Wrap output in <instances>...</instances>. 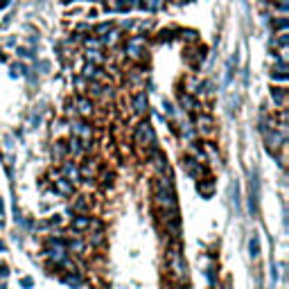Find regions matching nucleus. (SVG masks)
Segmentation results:
<instances>
[{
    "instance_id": "4c0bfd02",
    "label": "nucleus",
    "mask_w": 289,
    "mask_h": 289,
    "mask_svg": "<svg viewBox=\"0 0 289 289\" xmlns=\"http://www.w3.org/2000/svg\"><path fill=\"white\" fill-rule=\"evenodd\" d=\"M133 25H136V21H124V23L120 25V30H131Z\"/></svg>"
},
{
    "instance_id": "b1692460",
    "label": "nucleus",
    "mask_w": 289,
    "mask_h": 289,
    "mask_svg": "<svg viewBox=\"0 0 289 289\" xmlns=\"http://www.w3.org/2000/svg\"><path fill=\"white\" fill-rule=\"evenodd\" d=\"M271 30H276V32H287V30H289V18H287V16H276V18H271Z\"/></svg>"
},
{
    "instance_id": "de8ad7c7",
    "label": "nucleus",
    "mask_w": 289,
    "mask_h": 289,
    "mask_svg": "<svg viewBox=\"0 0 289 289\" xmlns=\"http://www.w3.org/2000/svg\"><path fill=\"white\" fill-rule=\"evenodd\" d=\"M177 289H188V287H185V283H183V285L178 283V287H177Z\"/></svg>"
},
{
    "instance_id": "c756f323",
    "label": "nucleus",
    "mask_w": 289,
    "mask_h": 289,
    "mask_svg": "<svg viewBox=\"0 0 289 289\" xmlns=\"http://www.w3.org/2000/svg\"><path fill=\"white\" fill-rule=\"evenodd\" d=\"M269 43H271L273 47H276V45L287 47V43H289V34H287V32H280V34H278V39H271Z\"/></svg>"
},
{
    "instance_id": "72a5a7b5",
    "label": "nucleus",
    "mask_w": 289,
    "mask_h": 289,
    "mask_svg": "<svg viewBox=\"0 0 289 289\" xmlns=\"http://www.w3.org/2000/svg\"><path fill=\"white\" fill-rule=\"evenodd\" d=\"M90 27H93V25H90V23H79V25H77V27H75V30L79 32V34H84V32H90Z\"/></svg>"
},
{
    "instance_id": "c85d7f7f",
    "label": "nucleus",
    "mask_w": 289,
    "mask_h": 289,
    "mask_svg": "<svg viewBox=\"0 0 289 289\" xmlns=\"http://www.w3.org/2000/svg\"><path fill=\"white\" fill-rule=\"evenodd\" d=\"M111 27H113V23H111V21H104V23H97L95 27H90V30H93L97 36H102V34H107V32L111 30Z\"/></svg>"
},
{
    "instance_id": "7ed1b4c3",
    "label": "nucleus",
    "mask_w": 289,
    "mask_h": 289,
    "mask_svg": "<svg viewBox=\"0 0 289 289\" xmlns=\"http://www.w3.org/2000/svg\"><path fill=\"white\" fill-rule=\"evenodd\" d=\"M147 43H149V36L147 34H136V36H129V39H124L122 47H124V54L133 61H140L145 59V54H147Z\"/></svg>"
},
{
    "instance_id": "aec40b11",
    "label": "nucleus",
    "mask_w": 289,
    "mask_h": 289,
    "mask_svg": "<svg viewBox=\"0 0 289 289\" xmlns=\"http://www.w3.org/2000/svg\"><path fill=\"white\" fill-rule=\"evenodd\" d=\"M70 228L75 230V233H82V230H89L90 228V217L89 215H79V217L72 219V224Z\"/></svg>"
},
{
    "instance_id": "79ce46f5",
    "label": "nucleus",
    "mask_w": 289,
    "mask_h": 289,
    "mask_svg": "<svg viewBox=\"0 0 289 289\" xmlns=\"http://www.w3.org/2000/svg\"><path fill=\"white\" fill-rule=\"evenodd\" d=\"M39 68H41L43 72H47V70H50V64H47V61H41V64H39Z\"/></svg>"
},
{
    "instance_id": "cd10ccee",
    "label": "nucleus",
    "mask_w": 289,
    "mask_h": 289,
    "mask_svg": "<svg viewBox=\"0 0 289 289\" xmlns=\"http://www.w3.org/2000/svg\"><path fill=\"white\" fill-rule=\"evenodd\" d=\"M163 2H165V0H145V12H152V14L160 12V9H163Z\"/></svg>"
},
{
    "instance_id": "bb28decb",
    "label": "nucleus",
    "mask_w": 289,
    "mask_h": 289,
    "mask_svg": "<svg viewBox=\"0 0 289 289\" xmlns=\"http://www.w3.org/2000/svg\"><path fill=\"white\" fill-rule=\"evenodd\" d=\"M235 66H237V52H235V57H230V59H228V66H226V79H224V84H230V82H233V75H235Z\"/></svg>"
},
{
    "instance_id": "58836bf2",
    "label": "nucleus",
    "mask_w": 289,
    "mask_h": 289,
    "mask_svg": "<svg viewBox=\"0 0 289 289\" xmlns=\"http://www.w3.org/2000/svg\"><path fill=\"white\" fill-rule=\"evenodd\" d=\"M21 285H23L25 289H30L32 285H34V280H32V278H23V280H21Z\"/></svg>"
},
{
    "instance_id": "f3484780",
    "label": "nucleus",
    "mask_w": 289,
    "mask_h": 289,
    "mask_svg": "<svg viewBox=\"0 0 289 289\" xmlns=\"http://www.w3.org/2000/svg\"><path fill=\"white\" fill-rule=\"evenodd\" d=\"M61 172H64V177L68 178V181H79V167L75 165V163H70V160H66L64 165H61Z\"/></svg>"
},
{
    "instance_id": "473e14b6",
    "label": "nucleus",
    "mask_w": 289,
    "mask_h": 289,
    "mask_svg": "<svg viewBox=\"0 0 289 289\" xmlns=\"http://www.w3.org/2000/svg\"><path fill=\"white\" fill-rule=\"evenodd\" d=\"M89 208V201H86V197H79V199L75 201V210H86Z\"/></svg>"
},
{
    "instance_id": "6ab92c4d",
    "label": "nucleus",
    "mask_w": 289,
    "mask_h": 289,
    "mask_svg": "<svg viewBox=\"0 0 289 289\" xmlns=\"http://www.w3.org/2000/svg\"><path fill=\"white\" fill-rule=\"evenodd\" d=\"M95 177V160H86L79 167V181H90Z\"/></svg>"
},
{
    "instance_id": "1a4fd4ad",
    "label": "nucleus",
    "mask_w": 289,
    "mask_h": 289,
    "mask_svg": "<svg viewBox=\"0 0 289 289\" xmlns=\"http://www.w3.org/2000/svg\"><path fill=\"white\" fill-rule=\"evenodd\" d=\"M131 109H133L136 115H145V113L149 111V100H147V93H145V90H138V93L133 95V100H131Z\"/></svg>"
},
{
    "instance_id": "e433bc0d",
    "label": "nucleus",
    "mask_w": 289,
    "mask_h": 289,
    "mask_svg": "<svg viewBox=\"0 0 289 289\" xmlns=\"http://www.w3.org/2000/svg\"><path fill=\"white\" fill-rule=\"evenodd\" d=\"M75 86H77L79 90H84V86H86V79H84V77H77V79H75Z\"/></svg>"
},
{
    "instance_id": "4be33fe9",
    "label": "nucleus",
    "mask_w": 289,
    "mask_h": 289,
    "mask_svg": "<svg viewBox=\"0 0 289 289\" xmlns=\"http://www.w3.org/2000/svg\"><path fill=\"white\" fill-rule=\"evenodd\" d=\"M86 152V149H84V145H82V140H79V138L75 136V133H72V138L70 140H68V154H72V156H82V154Z\"/></svg>"
},
{
    "instance_id": "4468645a",
    "label": "nucleus",
    "mask_w": 289,
    "mask_h": 289,
    "mask_svg": "<svg viewBox=\"0 0 289 289\" xmlns=\"http://www.w3.org/2000/svg\"><path fill=\"white\" fill-rule=\"evenodd\" d=\"M54 190L59 192L61 197H72L75 195V185H72V181H68V178H59V181H54Z\"/></svg>"
},
{
    "instance_id": "5701e85b",
    "label": "nucleus",
    "mask_w": 289,
    "mask_h": 289,
    "mask_svg": "<svg viewBox=\"0 0 289 289\" xmlns=\"http://www.w3.org/2000/svg\"><path fill=\"white\" fill-rule=\"evenodd\" d=\"M178 39H183L185 43H199V32L197 30H190V27H183V30L177 32Z\"/></svg>"
},
{
    "instance_id": "9b49d317",
    "label": "nucleus",
    "mask_w": 289,
    "mask_h": 289,
    "mask_svg": "<svg viewBox=\"0 0 289 289\" xmlns=\"http://www.w3.org/2000/svg\"><path fill=\"white\" fill-rule=\"evenodd\" d=\"M82 77L86 79V82H90V79H104V72H102V68L100 66H95V64H90V61H86L84 64V68H82Z\"/></svg>"
},
{
    "instance_id": "0eeeda50",
    "label": "nucleus",
    "mask_w": 289,
    "mask_h": 289,
    "mask_svg": "<svg viewBox=\"0 0 289 289\" xmlns=\"http://www.w3.org/2000/svg\"><path fill=\"white\" fill-rule=\"evenodd\" d=\"M72 104H75V113H79L82 118H90L95 113V102L90 100L89 95H77Z\"/></svg>"
},
{
    "instance_id": "ea45409f",
    "label": "nucleus",
    "mask_w": 289,
    "mask_h": 289,
    "mask_svg": "<svg viewBox=\"0 0 289 289\" xmlns=\"http://www.w3.org/2000/svg\"><path fill=\"white\" fill-rule=\"evenodd\" d=\"M152 27H154L152 21H142V23H140V30H152Z\"/></svg>"
},
{
    "instance_id": "a19ab883",
    "label": "nucleus",
    "mask_w": 289,
    "mask_h": 289,
    "mask_svg": "<svg viewBox=\"0 0 289 289\" xmlns=\"http://www.w3.org/2000/svg\"><path fill=\"white\" fill-rule=\"evenodd\" d=\"M93 244H102V233H93V240H90Z\"/></svg>"
},
{
    "instance_id": "2eb2a0df",
    "label": "nucleus",
    "mask_w": 289,
    "mask_h": 289,
    "mask_svg": "<svg viewBox=\"0 0 289 289\" xmlns=\"http://www.w3.org/2000/svg\"><path fill=\"white\" fill-rule=\"evenodd\" d=\"M149 156H152L154 167H156V170H158L160 174H163V172L167 174V160H165V156H163V154H160L156 147H154V149H149Z\"/></svg>"
},
{
    "instance_id": "f8f14e48",
    "label": "nucleus",
    "mask_w": 289,
    "mask_h": 289,
    "mask_svg": "<svg viewBox=\"0 0 289 289\" xmlns=\"http://www.w3.org/2000/svg\"><path fill=\"white\" fill-rule=\"evenodd\" d=\"M50 154H52V158L57 160V163L66 160V156H68V142H66V140H54Z\"/></svg>"
},
{
    "instance_id": "c03bdc74",
    "label": "nucleus",
    "mask_w": 289,
    "mask_h": 289,
    "mask_svg": "<svg viewBox=\"0 0 289 289\" xmlns=\"http://www.w3.org/2000/svg\"><path fill=\"white\" fill-rule=\"evenodd\" d=\"M0 276L7 278V276H9V269H7V267H0Z\"/></svg>"
},
{
    "instance_id": "49530a36",
    "label": "nucleus",
    "mask_w": 289,
    "mask_h": 289,
    "mask_svg": "<svg viewBox=\"0 0 289 289\" xmlns=\"http://www.w3.org/2000/svg\"><path fill=\"white\" fill-rule=\"evenodd\" d=\"M9 7V0H0V9H7Z\"/></svg>"
},
{
    "instance_id": "2f4dec72",
    "label": "nucleus",
    "mask_w": 289,
    "mask_h": 289,
    "mask_svg": "<svg viewBox=\"0 0 289 289\" xmlns=\"http://www.w3.org/2000/svg\"><path fill=\"white\" fill-rule=\"evenodd\" d=\"M248 248H251V255L258 258V255H260V240H258V235H253V240L248 242Z\"/></svg>"
},
{
    "instance_id": "39448f33",
    "label": "nucleus",
    "mask_w": 289,
    "mask_h": 289,
    "mask_svg": "<svg viewBox=\"0 0 289 289\" xmlns=\"http://www.w3.org/2000/svg\"><path fill=\"white\" fill-rule=\"evenodd\" d=\"M195 129L199 131L201 136H215V131H217V124H215V118L210 115V113H199L195 120Z\"/></svg>"
},
{
    "instance_id": "a211bd4d",
    "label": "nucleus",
    "mask_w": 289,
    "mask_h": 289,
    "mask_svg": "<svg viewBox=\"0 0 289 289\" xmlns=\"http://www.w3.org/2000/svg\"><path fill=\"white\" fill-rule=\"evenodd\" d=\"M271 100L276 107L283 109L285 102H287V89H283V86H271Z\"/></svg>"
},
{
    "instance_id": "37998d69",
    "label": "nucleus",
    "mask_w": 289,
    "mask_h": 289,
    "mask_svg": "<svg viewBox=\"0 0 289 289\" xmlns=\"http://www.w3.org/2000/svg\"><path fill=\"white\" fill-rule=\"evenodd\" d=\"M97 14H100L97 9H89V12H86V16H89V18H97Z\"/></svg>"
},
{
    "instance_id": "dca6fc26",
    "label": "nucleus",
    "mask_w": 289,
    "mask_h": 289,
    "mask_svg": "<svg viewBox=\"0 0 289 289\" xmlns=\"http://www.w3.org/2000/svg\"><path fill=\"white\" fill-rule=\"evenodd\" d=\"M122 39V30H115V27H111V30L107 32V34H102V45H107V47H113L115 43Z\"/></svg>"
},
{
    "instance_id": "20e7f679",
    "label": "nucleus",
    "mask_w": 289,
    "mask_h": 289,
    "mask_svg": "<svg viewBox=\"0 0 289 289\" xmlns=\"http://www.w3.org/2000/svg\"><path fill=\"white\" fill-rule=\"evenodd\" d=\"M133 145L138 149H147V152L156 147V131L149 122H140L133 129Z\"/></svg>"
},
{
    "instance_id": "f03ea898",
    "label": "nucleus",
    "mask_w": 289,
    "mask_h": 289,
    "mask_svg": "<svg viewBox=\"0 0 289 289\" xmlns=\"http://www.w3.org/2000/svg\"><path fill=\"white\" fill-rule=\"evenodd\" d=\"M167 273L172 276L174 283H185L188 280V265H185V258H183L178 244L170 246V251H167Z\"/></svg>"
},
{
    "instance_id": "f257e3e1",
    "label": "nucleus",
    "mask_w": 289,
    "mask_h": 289,
    "mask_svg": "<svg viewBox=\"0 0 289 289\" xmlns=\"http://www.w3.org/2000/svg\"><path fill=\"white\" fill-rule=\"evenodd\" d=\"M154 206L158 210L163 224L172 230V237H178V203L170 177H158L154 181Z\"/></svg>"
},
{
    "instance_id": "412c9836",
    "label": "nucleus",
    "mask_w": 289,
    "mask_h": 289,
    "mask_svg": "<svg viewBox=\"0 0 289 289\" xmlns=\"http://www.w3.org/2000/svg\"><path fill=\"white\" fill-rule=\"evenodd\" d=\"M197 190H199L201 197H206V199H208V197L215 192V181H213V178H203V181L197 183Z\"/></svg>"
},
{
    "instance_id": "f704fd0d",
    "label": "nucleus",
    "mask_w": 289,
    "mask_h": 289,
    "mask_svg": "<svg viewBox=\"0 0 289 289\" xmlns=\"http://www.w3.org/2000/svg\"><path fill=\"white\" fill-rule=\"evenodd\" d=\"M16 54H18V57H34L32 50H27V47H16Z\"/></svg>"
},
{
    "instance_id": "09e8293b",
    "label": "nucleus",
    "mask_w": 289,
    "mask_h": 289,
    "mask_svg": "<svg viewBox=\"0 0 289 289\" xmlns=\"http://www.w3.org/2000/svg\"><path fill=\"white\" fill-rule=\"evenodd\" d=\"M0 251H5V244H2V242H0Z\"/></svg>"
},
{
    "instance_id": "a878e982",
    "label": "nucleus",
    "mask_w": 289,
    "mask_h": 289,
    "mask_svg": "<svg viewBox=\"0 0 289 289\" xmlns=\"http://www.w3.org/2000/svg\"><path fill=\"white\" fill-rule=\"evenodd\" d=\"M64 283L68 285V287H82V285H84V278L79 276L77 271H70L68 276H64Z\"/></svg>"
},
{
    "instance_id": "c9c22d12",
    "label": "nucleus",
    "mask_w": 289,
    "mask_h": 289,
    "mask_svg": "<svg viewBox=\"0 0 289 289\" xmlns=\"http://www.w3.org/2000/svg\"><path fill=\"white\" fill-rule=\"evenodd\" d=\"M163 109H165L167 115H174V107H172V102H170V100H163Z\"/></svg>"
},
{
    "instance_id": "ddd939ff",
    "label": "nucleus",
    "mask_w": 289,
    "mask_h": 289,
    "mask_svg": "<svg viewBox=\"0 0 289 289\" xmlns=\"http://www.w3.org/2000/svg\"><path fill=\"white\" fill-rule=\"evenodd\" d=\"M183 165H185V170L190 172V177H195V178H201L203 177V174H206V167L203 165H199V160H195V158H185V163H183Z\"/></svg>"
},
{
    "instance_id": "7c9ffc66",
    "label": "nucleus",
    "mask_w": 289,
    "mask_h": 289,
    "mask_svg": "<svg viewBox=\"0 0 289 289\" xmlns=\"http://www.w3.org/2000/svg\"><path fill=\"white\" fill-rule=\"evenodd\" d=\"M172 34H174V30H160L158 34H156V39H158L160 43H170L172 41Z\"/></svg>"
},
{
    "instance_id": "423d86ee",
    "label": "nucleus",
    "mask_w": 289,
    "mask_h": 289,
    "mask_svg": "<svg viewBox=\"0 0 289 289\" xmlns=\"http://www.w3.org/2000/svg\"><path fill=\"white\" fill-rule=\"evenodd\" d=\"M72 133L82 140L84 149H90V142H93V127H90L89 122H84V120L72 122Z\"/></svg>"
},
{
    "instance_id": "a18cd8bd",
    "label": "nucleus",
    "mask_w": 289,
    "mask_h": 289,
    "mask_svg": "<svg viewBox=\"0 0 289 289\" xmlns=\"http://www.w3.org/2000/svg\"><path fill=\"white\" fill-rule=\"evenodd\" d=\"M50 224H52V226H54V224H61V217H59V215H54V217L50 219Z\"/></svg>"
},
{
    "instance_id": "9d476101",
    "label": "nucleus",
    "mask_w": 289,
    "mask_h": 289,
    "mask_svg": "<svg viewBox=\"0 0 289 289\" xmlns=\"http://www.w3.org/2000/svg\"><path fill=\"white\" fill-rule=\"evenodd\" d=\"M178 104H181V109H185L188 113H195V111H199V102H197V97L195 95H190V93H185V90H178Z\"/></svg>"
},
{
    "instance_id": "6e6552de",
    "label": "nucleus",
    "mask_w": 289,
    "mask_h": 289,
    "mask_svg": "<svg viewBox=\"0 0 289 289\" xmlns=\"http://www.w3.org/2000/svg\"><path fill=\"white\" fill-rule=\"evenodd\" d=\"M258 197H260V183H258V174L251 172V190H248V213L258 215Z\"/></svg>"
},
{
    "instance_id": "393cba45",
    "label": "nucleus",
    "mask_w": 289,
    "mask_h": 289,
    "mask_svg": "<svg viewBox=\"0 0 289 289\" xmlns=\"http://www.w3.org/2000/svg\"><path fill=\"white\" fill-rule=\"evenodd\" d=\"M86 61H90V64H95V66H102L104 64V54H102V50H90V47H86Z\"/></svg>"
}]
</instances>
